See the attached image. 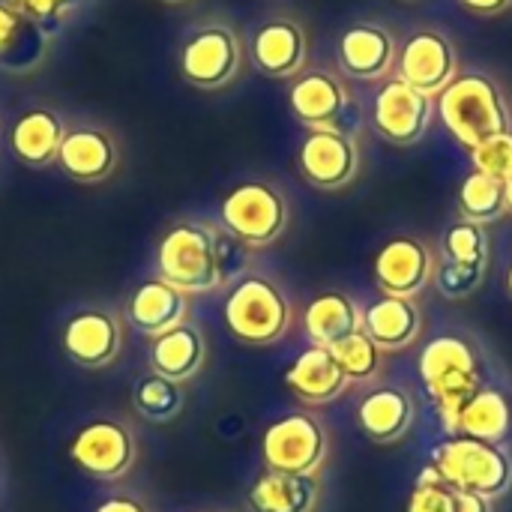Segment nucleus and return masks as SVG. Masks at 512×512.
<instances>
[{"label":"nucleus","instance_id":"nucleus-1","mask_svg":"<svg viewBox=\"0 0 512 512\" xmlns=\"http://www.w3.org/2000/svg\"><path fill=\"white\" fill-rule=\"evenodd\" d=\"M246 246L207 219L174 222L156 246V276L189 297L222 291L243 267Z\"/></svg>","mask_w":512,"mask_h":512},{"label":"nucleus","instance_id":"nucleus-2","mask_svg":"<svg viewBox=\"0 0 512 512\" xmlns=\"http://www.w3.org/2000/svg\"><path fill=\"white\" fill-rule=\"evenodd\" d=\"M417 369H420L423 387L438 411L441 426L447 429V435H456L462 408L474 399V393L480 387H486L483 360H480L477 348L468 339L453 336V333L435 336L432 342L423 345Z\"/></svg>","mask_w":512,"mask_h":512},{"label":"nucleus","instance_id":"nucleus-3","mask_svg":"<svg viewBox=\"0 0 512 512\" xmlns=\"http://www.w3.org/2000/svg\"><path fill=\"white\" fill-rule=\"evenodd\" d=\"M222 318L228 333L240 345L270 348L291 333L294 303L276 279L264 273H246L231 285L222 306Z\"/></svg>","mask_w":512,"mask_h":512},{"label":"nucleus","instance_id":"nucleus-4","mask_svg":"<svg viewBox=\"0 0 512 512\" xmlns=\"http://www.w3.org/2000/svg\"><path fill=\"white\" fill-rule=\"evenodd\" d=\"M441 117L453 138L471 150L512 129L501 87L480 72H465L450 81V87L441 93Z\"/></svg>","mask_w":512,"mask_h":512},{"label":"nucleus","instance_id":"nucleus-5","mask_svg":"<svg viewBox=\"0 0 512 512\" xmlns=\"http://www.w3.org/2000/svg\"><path fill=\"white\" fill-rule=\"evenodd\" d=\"M432 465L459 492L498 501L512 489V453L504 444L453 435L432 450Z\"/></svg>","mask_w":512,"mask_h":512},{"label":"nucleus","instance_id":"nucleus-6","mask_svg":"<svg viewBox=\"0 0 512 512\" xmlns=\"http://www.w3.org/2000/svg\"><path fill=\"white\" fill-rule=\"evenodd\" d=\"M330 456V432L312 411H291L273 420L261 438L264 471L318 477Z\"/></svg>","mask_w":512,"mask_h":512},{"label":"nucleus","instance_id":"nucleus-7","mask_svg":"<svg viewBox=\"0 0 512 512\" xmlns=\"http://www.w3.org/2000/svg\"><path fill=\"white\" fill-rule=\"evenodd\" d=\"M141 447L132 423L120 417H93L69 441L72 465L96 483H120L138 465Z\"/></svg>","mask_w":512,"mask_h":512},{"label":"nucleus","instance_id":"nucleus-8","mask_svg":"<svg viewBox=\"0 0 512 512\" xmlns=\"http://www.w3.org/2000/svg\"><path fill=\"white\" fill-rule=\"evenodd\" d=\"M219 225L249 252L273 246L288 228L285 195L264 180L234 186L219 204Z\"/></svg>","mask_w":512,"mask_h":512},{"label":"nucleus","instance_id":"nucleus-9","mask_svg":"<svg viewBox=\"0 0 512 512\" xmlns=\"http://www.w3.org/2000/svg\"><path fill=\"white\" fill-rule=\"evenodd\" d=\"M126 318L111 306H87L69 315L63 324V354L84 372L111 369L126 348Z\"/></svg>","mask_w":512,"mask_h":512},{"label":"nucleus","instance_id":"nucleus-10","mask_svg":"<svg viewBox=\"0 0 512 512\" xmlns=\"http://www.w3.org/2000/svg\"><path fill=\"white\" fill-rule=\"evenodd\" d=\"M240 63L243 48L228 24H204L180 48V75L198 90H219L231 84Z\"/></svg>","mask_w":512,"mask_h":512},{"label":"nucleus","instance_id":"nucleus-11","mask_svg":"<svg viewBox=\"0 0 512 512\" xmlns=\"http://www.w3.org/2000/svg\"><path fill=\"white\" fill-rule=\"evenodd\" d=\"M375 285L384 297L417 300L429 282H435V252L417 237H393L375 255Z\"/></svg>","mask_w":512,"mask_h":512},{"label":"nucleus","instance_id":"nucleus-12","mask_svg":"<svg viewBox=\"0 0 512 512\" xmlns=\"http://www.w3.org/2000/svg\"><path fill=\"white\" fill-rule=\"evenodd\" d=\"M372 123L390 144H417L432 123V96L420 93L402 78H390L375 96Z\"/></svg>","mask_w":512,"mask_h":512},{"label":"nucleus","instance_id":"nucleus-13","mask_svg":"<svg viewBox=\"0 0 512 512\" xmlns=\"http://www.w3.org/2000/svg\"><path fill=\"white\" fill-rule=\"evenodd\" d=\"M399 78L426 96H438L450 87L459 72V57L453 42L438 30L414 33L399 51Z\"/></svg>","mask_w":512,"mask_h":512},{"label":"nucleus","instance_id":"nucleus-14","mask_svg":"<svg viewBox=\"0 0 512 512\" xmlns=\"http://www.w3.org/2000/svg\"><path fill=\"white\" fill-rule=\"evenodd\" d=\"M297 165L315 189L333 192V189L348 186L357 177L360 153L351 135L339 129H315L303 141L297 153Z\"/></svg>","mask_w":512,"mask_h":512},{"label":"nucleus","instance_id":"nucleus-15","mask_svg":"<svg viewBox=\"0 0 512 512\" xmlns=\"http://www.w3.org/2000/svg\"><path fill=\"white\" fill-rule=\"evenodd\" d=\"M189 312H192V297L183 294L180 288H174L171 282H165L162 276L144 279L126 297V306H123L126 324L147 339H156V336L186 324Z\"/></svg>","mask_w":512,"mask_h":512},{"label":"nucleus","instance_id":"nucleus-16","mask_svg":"<svg viewBox=\"0 0 512 512\" xmlns=\"http://www.w3.org/2000/svg\"><path fill=\"white\" fill-rule=\"evenodd\" d=\"M57 165L69 180L96 186L114 177V171L120 168V147L114 135L99 126H75L66 129Z\"/></svg>","mask_w":512,"mask_h":512},{"label":"nucleus","instance_id":"nucleus-17","mask_svg":"<svg viewBox=\"0 0 512 512\" xmlns=\"http://www.w3.org/2000/svg\"><path fill=\"white\" fill-rule=\"evenodd\" d=\"M147 366L150 372L177 381V384H189L195 381L204 366H207V336L204 327L195 321H186L156 339H150L147 345Z\"/></svg>","mask_w":512,"mask_h":512},{"label":"nucleus","instance_id":"nucleus-18","mask_svg":"<svg viewBox=\"0 0 512 512\" xmlns=\"http://www.w3.org/2000/svg\"><path fill=\"white\" fill-rule=\"evenodd\" d=\"M285 387L294 393L297 402H303L309 408H324V405H333L336 399H342L348 393L351 381L342 372V366L336 363L330 348L309 345L285 372Z\"/></svg>","mask_w":512,"mask_h":512},{"label":"nucleus","instance_id":"nucleus-19","mask_svg":"<svg viewBox=\"0 0 512 512\" xmlns=\"http://www.w3.org/2000/svg\"><path fill=\"white\" fill-rule=\"evenodd\" d=\"M51 33L21 9L0 0V72L30 75L48 57Z\"/></svg>","mask_w":512,"mask_h":512},{"label":"nucleus","instance_id":"nucleus-20","mask_svg":"<svg viewBox=\"0 0 512 512\" xmlns=\"http://www.w3.org/2000/svg\"><path fill=\"white\" fill-rule=\"evenodd\" d=\"M291 108L300 123L315 129H339L348 111V90L330 72H306L291 87Z\"/></svg>","mask_w":512,"mask_h":512},{"label":"nucleus","instance_id":"nucleus-21","mask_svg":"<svg viewBox=\"0 0 512 512\" xmlns=\"http://www.w3.org/2000/svg\"><path fill=\"white\" fill-rule=\"evenodd\" d=\"M414 420V399L402 387H375L357 408V423L375 444H399L414 429Z\"/></svg>","mask_w":512,"mask_h":512},{"label":"nucleus","instance_id":"nucleus-22","mask_svg":"<svg viewBox=\"0 0 512 512\" xmlns=\"http://www.w3.org/2000/svg\"><path fill=\"white\" fill-rule=\"evenodd\" d=\"M252 63L270 78H291L306 63V33L297 21L276 18L255 30Z\"/></svg>","mask_w":512,"mask_h":512},{"label":"nucleus","instance_id":"nucleus-23","mask_svg":"<svg viewBox=\"0 0 512 512\" xmlns=\"http://www.w3.org/2000/svg\"><path fill=\"white\" fill-rule=\"evenodd\" d=\"M363 330L375 339L384 354H399L423 339V309L417 300L381 297L366 309Z\"/></svg>","mask_w":512,"mask_h":512},{"label":"nucleus","instance_id":"nucleus-24","mask_svg":"<svg viewBox=\"0 0 512 512\" xmlns=\"http://www.w3.org/2000/svg\"><path fill=\"white\" fill-rule=\"evenodd\" d=\"M66 138V126L57 111L51 108H30L24 111L9 132V147L15 159L27 168H48L57 165L60 144Z\"/></svg>","mask_w":512,"mask_h":512},{"label":"nucleus","instance_id":"nucleus-25","mask_svg":"<svg viewBox=\"0 0 512 512\" xmlns=\"http://www.w3.org/2000/svg\"><path fill=\"white\" fill-rule=\"evenodd\" d=\"M339 60H342L345 72L354 78H363V81L384 78L399 60L396 39L381 24L351 27L339 42Z\"/></svg>","mask_w":512,"mask_h":512},{"label":"nucleus","instance_id":"nucleus-26","mask_svg":"<svg viewBox=\"0 0 512 512\" xmlns=\"http://www.w3.org/2000/svg\"><path fill=\"white\" fill-rule=\"evenodd\" d=\"M363 324H366V309H360L357 300L342 291L318 294L303 309V333L312 345L321 348H333L345 336L360 333Z\"/></svg>","mask_w":512,"mask_h":512},{"label":"nucleus","instance_id":"nucleus-27","mask_svg":"<svg viewBox=\"0 0 512 512\" xmlns=\"http://www.w3.org/2000/svg\"><path fill=\"white\" fill-rule=\"evenodd\" d=\"M246 501L252 512H315L321 501V483L318 477L264 471L252 483Z\"/></svg>","mask_w":512,"mask_h":512},{"label":"nucleus","instance_id":"nucleus-28","mask_svg":"<svg viewBox=\"0 0 512 512\" xmlns=\"http://www.w3.org/2000/svg\"><path fill=\"white\" fill-rule=\"evenodd\" d=\"M456 435L489 441V444H507L512 435V402L498 387H480L474 399L462 408ZM453 438V435H450Z\"/></svg>","mask_w":512,"mask_h":512},{"label":"nucleus","instance_id":"nucleus-29","mask_svg":"<svg viewBox=\"0 0 512 512\" xmlns=\"http://www.w3.org/2000/svg\"><path fill=\"white\" fill-rule=\"evenodd\" d=\"M183 408H186V393H183V384L177 381L147 372L132 384V411L144 423H153V426L174 423L183 414Z\"/></svg>","mask_w":512,"mask_h":512},{"label":"nucleus","instance_id":"nucleus-30","mask_svg":"<svg viewBox=\"0 0 512 512\" xmlns=\"http://www.w3.org/2000/svg\"><path fill=\"white\" fill-rule=\"evenodd\" d=\"M459 213L462 219L477 222V225H492L501 216H507L510 210H507L504 180L489 177L483 171H471L459 189Z\"/></svg>","mask_w":512,"mask_h":512},{"label":"nucleus","instance_id":"nucleus-31","mask_svg":"<svg viewBox=\"0 0 512 512\" xmlns=\"http://www.w3.org/2000/svg\"><path fill=\"white\" fill-rule=\"evenodd\" d=\"M330 351H333L336 363L342 366V372L348 375L351 384H372L384 372V357L387 354L375 345V339L366 330H360L354 336H345Z\"/></svg>","mask_w":512,"mask_h":512},{"label":"nucleus","instance_id":"nucleus-32","mask_svg":"<svg viewBox=\"0 0 512 512\" xmlns=\"http://www.w3.org/2000/svg\"><path fill=\"white\" fill-rule=\"evenodd\" d=\"M489 231L486 225L459 219L456 225L447 228L444 234V261L456 264H474V267H489Z\"/></svg>","mask_w":512,"mask_h":512},{"label":"nucleus","instance_id":"nucleus-33","mask_svg":"<svg viewBox=\"0 0 512 512\" xmlns=\"http://www.w3.org/2000/svg\"><path fill=\"white\" fill-rule=\"evenodd\" d=\"M453 510V486L444 483L438 468L429 462L408 498V512H450Z\"/></svg>","mask_w":512,"mask_h":512},{"label":"nucleus","instance_id":"nucleus-34","mask_svg":"<svg viewBox=\"0 0 512 512\" xmlns=\"http://www.w3.org/2000/svg\"><path fill=\"white\" fill-rule=\"evenodd\" d=\"M489 267H474V264H456V261H444L435 270V285L441 291V297L447 300H468L486 279Z\"/></svg>","mask_w":512,"mask_h":512},{"label":"nucleus","instance_id":"nucleus-35","mask_svg":"<svg viewBox=\"0 0 512 512\" xmlns=\"http://www.w3.org/2000/svg\"><path fill=\"white\" fill-rule=\"evenodd\" d=\"M471 159H474V171L507 180L512 174V129L483 141L480 147H474Z\"/></svg>","mask_w":512,"mask_h":512},{"label":"nucleus","instance_id":"nucleus-36","mask_svg":"<svg viewBox=\"0 0 512 512\" xmlns=\"http://www.w3.org/2000/svg\"><path fill=\"white\" fill-rule=\"evenodd\" d=\"M3 3L21 9V12L30 15V18H36V21L48 30V24L66 21L75 9H81L87 0H3Z\"/></svg>","mask_w":512,"mask_h":512},{"label":"nucleus","instance_id":"nucleus-37","mask_svg":"<svg viewBox=\"0 0 512 512\" xmlns=\"http://www.w3.org/2000/svg\"><path fill=\"white\" fill-rule=\"evenodd\" d=\"M93 512H153L150 501L144 495L135 492H114L108 498H102Z\"/></svg>","mask_w":512,"mask_h":512},{"label":"nucleus","instance_id":"nucleus-38","mask_svg":"<svg viewBox=\"0 0 512 512\" xmlns=\"http://www.w3.org/2000/svg\"><path fill=\"white\" fill-rule=\"evenodd\" d=\"M450 512H492V501L483 498V495L453 489V510Z\"/></svg>","mask_w":512,"mask_h":512},{"label":"nucleus","instance_id":"nucleus-39","mask_svg":"<svg viewBox=\"0 0 512 512\" xmlns=\"http://www.w3.org/2000/svg\"><path fill=\"white\" fill-rule=\"evenodd\" d=\"M459 3L468 6L477 15H498V12H504V9L512 6V0H459Z\"/></svg>","mask_w":512,"mask_h":512},{"label":"nucleus","instance_id":"nucleus-40","mask_svg":"<svg viewBox=\"0 0 512 512\" xmlns=\"http://www.w3.org/2000/svg\"><path fill=\"white\" fill-rule=\"evenodd\" d=\"M504 189H507V210L512 213V174L504 180Z\"/></svg>","mask_w":512,"mask_h":512},{"label":"nucleus","instance_id":"nucleus-41","mask_svg":"<svg viewBox=\"0 0 512 512\" xmlns=\"http://www.w3.org/2000/svg\"><path fill=\"white\" fill-rule=\"evenodd\" d=\"M507 291H510V297H512V264H510V270H507Z\"/></svg>","mask_w":512,"mask_h":512},{"label":"nucleus","instance_id":"nucleus-42","mask_svg":"<svg viewBox=\"0 0 512 512\" xmlns=\"http://www.w3.org/2000/svg\"><path fill=\"white\" fill-rule=\"evenodd\" d=\"M162 3H186V0H162Z\"/></svg>","mask_w":512,"mask_h":512},{"label":"nucleus","instance_id":"nucleus-43","mask_svg":"<svg viewBox=\"0 0 512 512\" xmlns=\"http://www.w3.org/2000/svg\"><path fill=\"white\" fill-rule=\"evenodd\" d=\"M195 512H213V510H195Z\"/></svg>","mask_w":512,"mask_h":512}]
</instances>
